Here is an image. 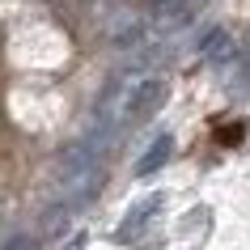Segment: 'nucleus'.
<instances>
[{
	"label": "nucleus",
	"mask_w": 250,
	"mask_h": 250,
	"mask_svg": "<svg viewBox=\"0 0 250 250\" xmlns=\"http://www.w3.org/2000/svg\"><path fill=\"white\" fill-rule=\"evenodd\" d=\"M98 183H102V166H98V153L93 148H68L64 161H60V191H64L68 204H85V199L98 195Z\"/></svg>",
	"instance_id": "1"
},
{
	"label": "nucleus",
	"mask_w": 250,
	"mask_h": 250,
	"mask_svg": "<svg viewBox=\"0 0 250 250\" xmlns=\"http://www.w3.org/2000/svg\"><path fill=\"white\" fill-rule=\"evenodd\" d=\"M166 98H170V85H166L161 77H148V81H140V85H127V98H123V115H119V123H127V127L148 123V119L166 106Z\"/></svg>",
	"instance_id": "2"
},
{
	"label": "nucleus",
	"mask_w": 250,
	"mask_h": 250,
	"mask_svg": "<svg viewBox=\"0 0 250 250\" xmlns=\"http://www.w3.org/2000/svg\"><path fill=\"white\" fill-rule=\"evenodd\" d=\"M161 204H166L161 195H145L140 204H132V208H127V216H123V225H119V237H132V233H140V229H145V225H148V221H153V216L161 212Z\"/></svg>",
	"instance_id": "3"
},
{
	"label": "nucleus",
	"mask_w": 250,
	"mask_h": 250,
	"mask_svg": "<svg viewBox=\"0 0 250 250\" xmlns=\"http://www.w3.org/2000/svg\"><path fill=\"white\" fill-rule=\"evenodd\" d=\"M170 153H174V136H157V140L145 148V157L136 161V178H148V174H157L161 166L170 161Z\"/></svg>",
	"instance_id": "4"
},
{
	"label": "nucleus",
	"mask_w": 250,
	"mask_h": 250,
	"mask_svg": "<svg viewBox=\"0 0 250 250\" xmlns=\"http://www.w3.org/2000/svg\"><path fill=\"white\" fill-rule=\"evenodd\" d=\"M199 51H204V60H208V64H221V60H229V55H233V39H229L225 30H212Z\"/></svg>",
	"instance_id": "5"
},
{
	"label": "nucleus",
	"mask_w": 250,
	"mask_h": 250,
	"mask_svg": "<svg viewBox=\"0 0 250 250\" xmlns=\"http://www.w3.org/2000/svg\"><path fill=\"white\" fill-rule=\"evenodd\" d=\"M4 250H39V246H34V237L21 233V237H13V242H4Z\"/></svg>",
	"instance_id": "6"
},
{
	"label": "nucleus",
	"mask_w": 250,
	"mask_h": 250,
	"mask_svg": "<svg viewBox=\"0 0 250 250\" xmlns=\"http://www.w3.org/2000/svg\"><path fill=\"white\" fill-rule=\"evenodd\" d=\"M246 81H250V64H246Z\"/></svg>",
	"instance_id": "7"
}]
</instances>
